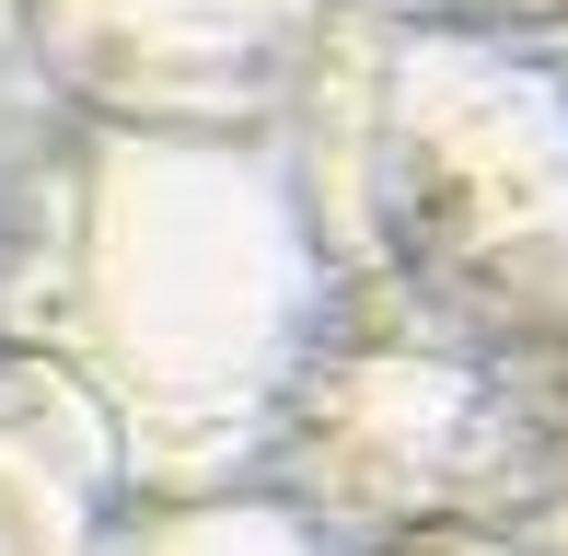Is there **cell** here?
Instances as JSON below:
<instances>
[{"label": "cell", "mask_w": 568, "mask_h": 556, "mask_svg": "<svg viewBox=\"0 0 568 556\" xmlns=\"http://www.w3.org/2000/svg\"><path fill=\"white\" fill-rule=\"evenodd\" d=\"M406 197L429 267L510 325H568V82L510 47H429L406 70Z\"/></svg>", "instance_id": "obj_1"}]
</instances>
